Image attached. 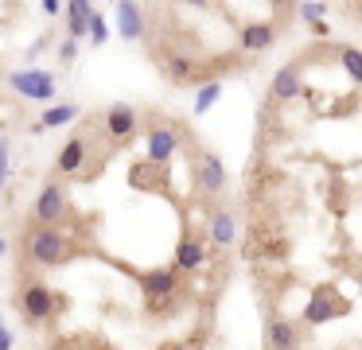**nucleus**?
I'll return each instance as SVG.
<instances>
[{
  "label": "nucleus",
  "mask_w": 362,
  "mask_h": 350,
  "mask_svg": "<svg viewBox=\"0 0 362 350\" xmlns=\"http://www.w3.org/2000/svg\"><path fill=\"white\" fill-rule=\"evenodd\" d=\"M28 253H32V261H40V264H59V261H66V257H71V241H66V233L43 226V230L32 233Z\"/></svg>",
  "instance_id": "obj_1"
},
{
  "label": "nucleus",
  "mask_w": 362,
  "mask_h": 350,
  "mask_svg": "<svg viewBox=\"0 0 362 350\" xmlns=\"http://www.w3.org/2000/svg\"><path fill=\"white\" fill-rule=\"evenodd\" d=\"M8 82H12V90L28 101H47L51 93H55V78H51L47 70H16Z\"/></svg>",
  "instance_id": "obj_2"
},
{
  "label": "nucleus",
  "mask_w": 362,
  "mask_h": 350,
  "mask_svg": "<svg viewBox=\"0 0 362 350\" xmlns=\"http://www.w3.org/2000/svg\"><path fill=\"white\" fill-rule=\"evenodd\" d=\"M144 296H148V303L152 308H160V303L168 300V296L175 292V272L172 269H152V272H144Z\"/></svg>",
  "instance_id": "obj_3"
},
{
  "label": "nucleus",
  "mask_w": 362,
  "mask_h": 350,
  "mask_svg": "<svg viewBox=\"0 0 362 350\" xmlns=\"http://www.w3.org/2000/svg\"><path fill=\"white\" fill-rule=\"evenodd\" d=\"M63 210H66L63 187H59V183H47V187L40 191V202H35V214H40V222H43V226L59 222V218H63Z\"/></svg>",
  "instance_id": "obj_4"
},
{
  "label": "nucleus",
  "mask_w": 362,
  "mask_h": 350,
  "mask_svg": "<svg viewBox=\"0 0 362 350\" xmlns=\"http://www.w3.org/2000/svg\"><path fill=\"white\" fill-rule=\"evenodd\" d=\"M195 171H199V187H203V191H222V183H226V168H222L218 156L203 152L195 160Z\"/></svg>",
  "instance_id": "obj_5"
},
{
  "label": "nucleus",
  "mask_w": 362,
  "mask_h": 350,
  "mask_svg": "<svg viewBox=\"0 0 362 350\" xmlns=\"http://www.w3.org/2000/svg\"><path fill=\"white\" fill-rule=\"evenodd\" d=\"M339 311H346L343 300H331V292H315V300H308V308H304V319L308 323H327Z\"/></svg>",
  "instance_id": "obj_6"
},
{
  "label": "nucleus",
  "mask_w": 362,
  "mask_h": 350,
  "mask_svg": "<svg viewBox=\"0 0 362 350\" xmlns=\"http://www.w3.org/2000/svg\"><path fill=\"white\" fill-rule=\"evenodd\" d=\"M24 311H28V319H47L51 311H55V296L43 284H32L24 292Z\"/></svg>",
  "instance_id": "obj_7"
},
{
  "label": "nucleus",
  "mask_w": 362,
  "mask_h": 350,
  "mask_svg": "<svg viewBox=\"0 0 362 350\" xmlns=\"http://www.w3.org/2000/svg\"><path fill=\"white\" fill-rule=\"evenodd\" d=\"M82 163H86V140H66L59 152V171L74 175V171H82Z\"/></svg>",
  "instance_id": "obj_8"
},
{
  "label": "nucleus",
  "mask_w": 362,
  "mask_h": 350,
  "mask_svg": "<svg viewBox=\"0 0 362 350\" xmlns=\"http://www.w3.org/2000/svg\"><path fill=\"white\" fill-rule=\"evenodd\" d=\"M105 129H110V136H129L136 129V113L129 105H113L105 113Z\"/></svg>",
  "instance_id": "obj_9"
},
{
  "label": "nucleus",
  "mask_w": 362,
  "mask_h": 350,
  "mask_svg": "<svg viewBox=\"0 0 362 350\" xmlns=\"http://www.w3.org/2000/svg\"><path fill=\"white\" fill-rule=\"evenodd\" d=\"M172 152H175V132L172 129H156L148 136V160L152 163H164Z\"/></svg>",
  "instance_id": "obj_10"
},
{
  "label": "nucleus",
  "mask_w": 362,
  "mask_h": 350,
  "mask_svg": "<svg viewBox=\"0 0 362 350\" xmlns=\"http://www.w3.org/2000/svg\"><path fill=\"white\" fill-rule=\"evenodd\" d=\"M66 16H71V20H66V28H71V39L78 43V35H86V31H90V16H94V8H90L86 0H74V4L66 8Z\"/></svg>",
  "instance_id": "obj_11"
},
{
  "label": "nucleus",
  "mask_w": 362,
  "mask_h": 350,
  "mask_svg": "<svg viewBox=\"0 0 362 350\" xmlns=\"http://www.w3.org/2000/svg\"><path fill=\"white\" fill-rule=\"evenodd\" d=\"M117 16H121V35L125 39H136L144 31V16L136 4H117Z\"/></svg>",
  "instance_id": "obj_12"
},
{
  "label": "nucleus",
  "mask_w": 362,
  "mask_h": 350,
  "mask_svg": "<svg viewBox=\"0 0 362 350\" xmlns=\"http://www.w3.org/2000/svg\"><path fill=\"white\" fill-rule=\"evenodd\" d=\"M269 43H273V28H269V23H250V28L242 31L245 51H265Z\"/></svg>",
  "instance_id": "obj_13"
},
{
  "label": "nucleus",
  "mask_w": 362,
  "mask_h": 350,
  "mask_svg": "<svg viewBox=\"0 0 362 350\" xmlns=\"http://www.w3.org/2000/svg\"><path fill=\"white\" fill-rule=\"evenodd\" d=\"M296 93H300V74H296V66H284L273 82V98L288 101V98H296Z\"/></svg>",
  "instance_id": "obj_14"
},
{
  "label": "nucleus",
  "mask_w": 362,
  "mask_h": 350,
  "mask_svg": "<svg viewBox=\"0 0 362 350\" xmlns=\"http://www.w3.org/2000/svg\"><path fill=\"white\" fill-rule=\"evenodd\" d=\"M175 264H180V269H199V264H203V245H199L195 238L180 241V253H175Z\"/></svg>",
  "instance_id": "obj_15"
},
{
  "label": "nucleus",
  "mask_w": 362,
  "mask_h": 350,
  "mask_svg": "<svg viewBox=\"0 0 362 350\" xmlns=\"http://www.w3.org/2000/svg\"><path fill=\"white\" fill-rule=\"evenodd\" d=\"M211 238L218 241V245H230L234 241V218L222 210V214H214V222H211Z\"/></svg>",
  "instance_id": "obj_16"
},
{
  "label": "nucleus",
  "mask_w": 362,
  "mask_h": 350,
  "mask_svg": "<svg viewBox=\"0 0 362 350\" xmlns=\"http://www.w3.org/2000/svg\"><path fill=\"white\" fill-rule=\"evenodd\" d=\"M74 113H78L74 105H55V109H47V113H43V121L35 124V129H59V124L74 121Z\"/></svg>",
  "instance_id": "obj_17"
},
{
  "label": "nucleus",
  "mask_w": 362,
  "mask_h": 350,
  "mask_svg": "<svg viewBox=\"0 0 362 350\" xmlns=\"http://www.w3.org/2000/svg\"><path fill=\"white\" fill-rule=\"evenodd\" d=\"M269 342H273V350H292L296 346V331L288 323H273L269 327Z\"/></svg>",
  "instance_id": "obj_18"
},
{
  "label": "nucleus",
  "mask_w": 362,
  "mask_h": 350,
  "mask_svg": "<svg viewBox=\"0 0 362 350\" xmlns=\"http://www.w3.org/2000/svg\"><path fill=\"white\" fill-rule=\"evenodd\" d=\"M218 93H222V86L218 82H206L203 90H199V98H195V113H206V109L218 101Z\"/></svg>",
  "instance_id": "obj_19"
},
{
  "label": "nucleus",
  "mask_w": 362,
  "mask_h": 350,
  "mask_svg": "<svg viewBox=\"0 0 362 350\" xmlns=\"http://www.w3.org/2000/svg\"><path fill=\"white\" fill-rule=\"evenodd\" d=\"M343 66L351 70L354 82H362V51H354V47H343Z\"/></svg>",
  "instance_id": "obj_20"
},
{
  "label": "nucleus",
  "mask_w": 362,
  "mask_h": 350,
  "mask_svg": "<svg viewBox=\"0 0 362 350\" xmlns=\"http://www.w3.org/2000/svg\"><path fill=\"white\" fill-rule=\"evenodd\" d=\"M90 39H94V47H102L105 43V20H102V16H90Z\"/></svg>",
  "instance_id": "obj_21"
},
{
  "label": "nucleus",
  "mask_w": 362,
  "mask_h": 350,
  "mask_svg": "<svg viewBox=\"0 0 362 350\" xmlns=\"http://www.w3.org/2000/svg\"><path fill=\"white\" fill-rule=\"evenodd\" d=\"M300 16H304V20H312L315 28H320V16H323V4H300Z\"/></svg>",
  "instance_id": "obj_22"
},
{
  "label": "nucleus",
  "mask_w": 362,
  "mask_h": 350,
  "mask_svg": "<svg viewBox=\"0 0 362 350\" xmlns=\"http://www.w3.org/2000/svg\"><path fill=\"white\" fill-rule=\"evenodd\" d=\"M4 179H8V148L0 140V191H4Z\"/></svg>",
  "instance_id": "obj_23"
},
{
  "label": "nucleus",
  "mask_w": 362,
  "mask_h": 350,
  "mask_svg": "<svg viewBox=\"0 0 362 350\" xmlns=\"http://www.w3.org/2000/svg\"><path fill=\"white\" fill-rule=\"evenodd\" d=\"M168 66H172V74H175V78H187V74H191V62H187V59H172Z\"/></svg>",
  "instance_id": "obj_24"
},
{
  "label": "nucleus",
  "mask_w": 362,
  "mask_h": 350,
  "mask_svg": "<svg viewBox=\"0 0 362 350\" xmlns=\"http://www.w3.org/2000/svg\"><path fill=\"white\" fill-rule=\"evenodd\" d=\"M74 54H78V43H74V39H66V43L59 47V59H63V62H71Z\"/></svg>",
  "instance_id": "obj_25"
},
{
  "label": "nucleus",
  "mask_w": 362,
  "mask_h": 350,
  "mask_svg": "<svg viewBox=\"0 0 362 350\" xmlns=\"http://www.w3.org/2000/svg\"><path fill=\"white\" fill-rule=\"evenodd\" d=\"M0 350H12V334H8V327H4V319H0Z\"/></svg>",
  "instance_id": "obj_26"
},
{
  "label": "nucleus",
  "mask_w": 362,
  "mask_h": 350,
  "mask_svg": "<svg viewBox=\"0 0 362 350\" xmlns=\"http://www.w3.org/2000/svg\"><path fill=\"white\" fill-rule=\"evenodd\" d=\"M43 12H47V16H59V12H63V4H59V0H47V4H43Z\"/></svg>",
  "instance_id": "obj_27"
},
{
  "label": "nucleus",
  "mask_w": 362,
  "mask_h": 350,
  "mask_svg": "<svg viewBox=\"0 0 362 350\" xmlns=\"http://www.w3.org/2000/svg\"><path fill=\"white\" fill-rule=\"evenodd\" d=\"M4 253H8V241H4V238H0V257H4Z\"/></svg>",
  "instance_id": "obj_28"
}]
</instances>
